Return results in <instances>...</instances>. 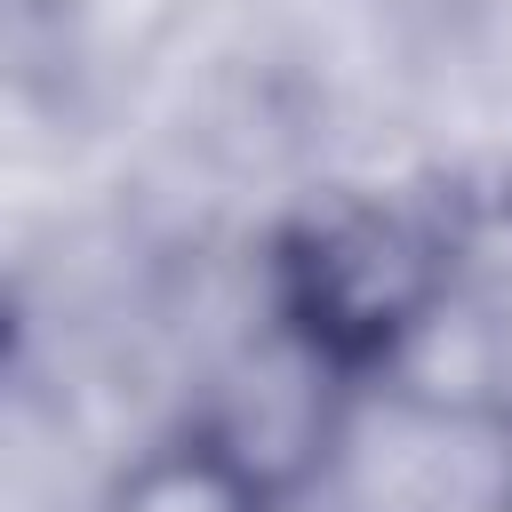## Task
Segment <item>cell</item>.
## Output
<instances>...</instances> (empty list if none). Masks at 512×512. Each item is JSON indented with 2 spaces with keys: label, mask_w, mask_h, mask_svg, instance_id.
I'll use <instances>...</instances> for the list:
<instances>
[{
  "label": "cell",
  "mask_w": 512,
  "mask_h": 512,
  "mask_svg": "<svg viewBox=\"0 0 512 512\" xmlns=\"http://www.w3.org/2000/svg\"><path fill=\"white\" fill-rule=\"evenodd\" d=\"M120 512H256V496L224 448H176L128 480Z\"/></svg>",
  "instance_id": "2"
},
{
  "label": "cell",
  "mask_w": 512,
  "mask_h": 512,
  "mask_svg": "<svg viewBox=\"0 0 512 512\" xmlns=\"http://www.w3.org/2000/svg\"><path fill=\"white\" fill-rule=\"evenodd\" d=\"M432 296V240L400 216H344L296 256V312L328 352L392 344Z\"/></svg>",
  "instance_id": "1"
}]
</instances>
